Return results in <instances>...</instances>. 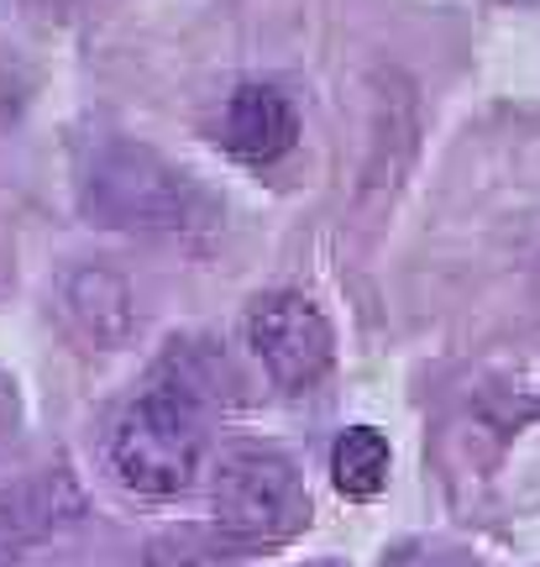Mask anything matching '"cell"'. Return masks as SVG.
Returning <instances> with one entry per match:
<instances>
[{
  "mask_svg": "<svg viewBox=\"0 0 540 567\" xmlns=\"http://www.w3.org/2000/svg\"><path fill=\"white\" fill-rule=\"evenodd\" d=\"M101 210L116 226H179L174 210L184 216L189 184L184 174L153 163L147 153H116V163H101Z\"/></svg>",
  "mask_w": 540,
  "mask_h": 567,
  "instance_id": "4",
  "label": "cell"
},
{
  "mask_svg": "<svg viewBox=\"0 0 540 567\" xmlns=\"http://www.w3.org/2000/svg\"><path fill=\"white\" fill-rule=\"evenodd\" d=\"M331 478L346 499H373L388 484V442L373 425H352L336 446H331Z\"/></svg>",
  "mask_w": 540,
  "mask_h": 567,
  "instance_id": "6",
  "label": "cell"
},
{
  "mask_svg": "<svg viewBox=\"0 0 540 567\" xmlns=\"http://www.w3.org/2000/svg\"><path fill=\"white\" fill-rule=\"evenodd\" d=\"M415 567H467L461 557H425V563H415Z\"/></svg>",
  "mask_w": 540,
  "mask_h": 567,
  "instance_id": "7",
  "label": "cell"
},
{
  "mask_svg": "<svg viewBox=\"0 0 540 567\" xmlns=\"http://www.w3.org/2000/svg\"><path fill=\"white\" fill-rule=\"evenodd\" d=\"M205 463V431L195 405L174 389H153L111 431V467L126 488L137 494H184L200 478Z\"/></svg>",
  "mask_w": 540,
  "mask_h": 567,
  "instance_id": "1",
  "label": "cell"
},
{
  "mask_svg": "<svg viewBox=\"0 0 540 567\" xmlns=\"http://www.w3.org/2000/svg\"><path fill=\"white\" fill-rule=\"evenodd\" d=\"M247 347L279 389H310L331 368V326L304 295H268L247 310Z\"/></svg>",
  "mask_w": 540,
  "mask_h": 567,
  "instance_id": "3",
  "label": "cell"
},
{
  "mask_svg": "<svg viewBox=\"0 0 540 567\" xmlns=\"http://www.w3.org/2000/svg\"><path fill=\"white\" fill-rule=\"evenodd\" d=\"M310 520V494L279 452L237 446L216 467V526L237 547H279Z\"/></svg>",
  "mask_w": 540,
  "mask_h": 567,
  "instance_id": "2",
  "label": "cell"
},
{
  "mask_svg": "<svg viewBox=\"0 0 540 567\" xmlns=\"http://www.w3.org/2000/svg\"><path fill=\"white\" fill-rule=\"evenodd\" d=\"M300 137V116L273 84H237L220 105L216 142L241 163H273Z\"/></svg>",
  "mask_w": 540,
  "mask_h": 567,
  "instance_id": "5",
  "label": "cell"
}]
</instances>
